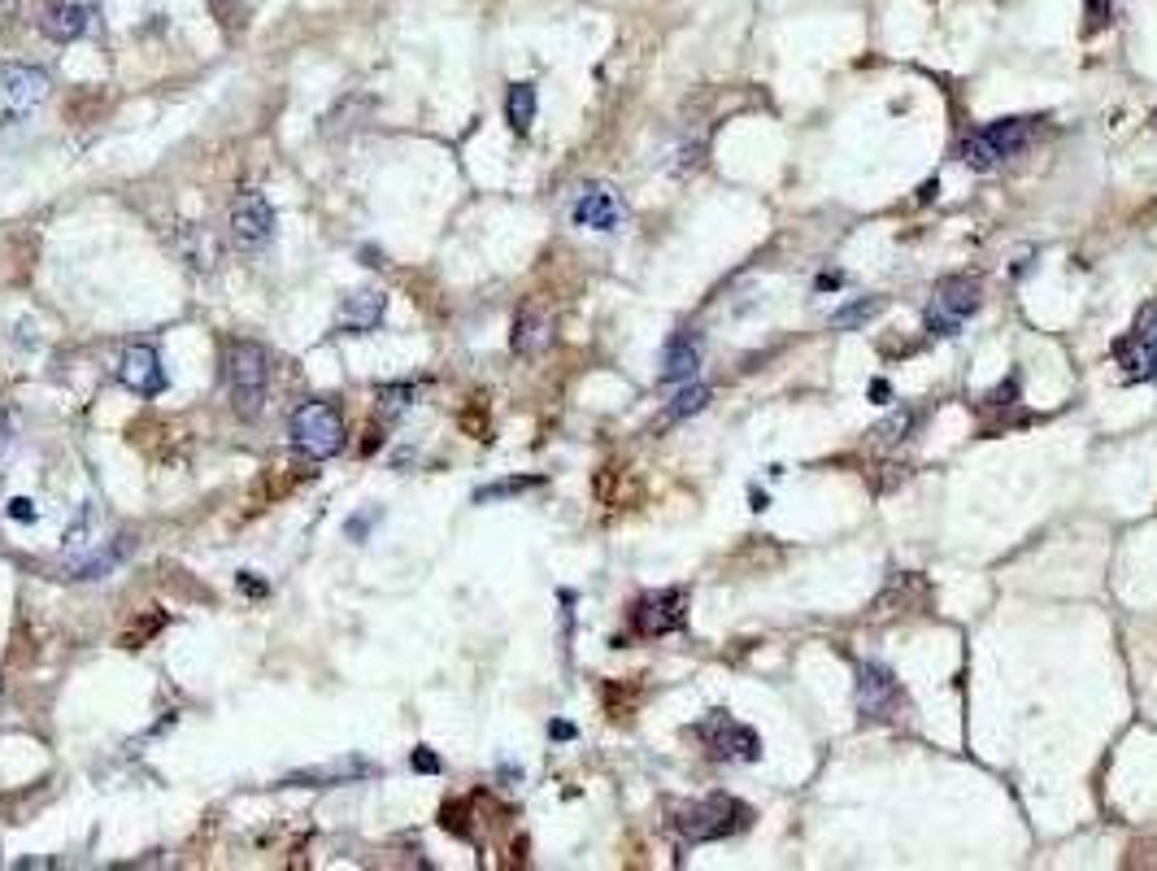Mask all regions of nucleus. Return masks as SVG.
I'll use <instances>...</instances> for the list:
<instances>
[{
  "label": "nucleus",
  "mask_w": 1157,
  "mask_h": 871,
  "mask_svg": "<svg viewBox=\"0 0 1157 871\" xmlns=\"http://www.w3.org/2000/svg\"><path fill=\"white\" fill-rule=\"evenodd\" d=\"M126 554H131V536H114L105 549H92V554L75 558V567H70V580H105V576L114 571Z\"/></svg>",
  "instance_id": "nucleus-17"
},
{
  "label": "nucleus",
  "mask_w": 1157,
  "mask_h": 871,
  "mask_svg": "<svg viewBox=\"0 0 1157 871\" xmlns=\"http://www.w3.org/2000/svg\"><path fill=\"white\" fill-rule=\"evenodd\" d=\"M979 301H984V292L975 279H966V275L944 279L926 305V332L931 336H957L966 327V319L979 310Z\"/></svg>",
  "instance_id": "nucleus-6"
},
{
  "label": "nucleus",
  "mask_w": 1157,
  "mask_h": 871,
  "mask_svg": "<svg viewBox=\"0 0 1157 871\" xmlns=\"http://www.w3.org/2000/svg\"><path fill=\"white\" fill-rule=\"evenodd\" d=\"M1114 362L1127 383L1157 379V305H1145L1136 327L1123 340H1114Z\"/></svg>",
  "instance_id": "nucleus-7"
},
{
  "label": "nucleus",
  "mask_w": 1157,
  "mask_h": 871,
  "mask_svg": "<svg viewBox=\"0 0 1157 871\" xmlns=\"http://www.w3.org/2000/svg\"><path fill=\"white\" fill-rule=\"evenodd\" d=\"M292 445L314 458V462H327L345 449V418L327 405V401H305L296 414H292Z\"/></svg>",
  "instance_id": "nucleus-4"
},
{
  "label": "nucleus",
  "mask_w": 1157,
  "mask_h": 871,
  "mask_svg": "<svg viewBox=\"0 0 1157 871\" xmlns=\"http://www.w3.org/2000/svg\"><path fill=\"white\" fill-rule=\"evenodd\" d=\"M0 101H4V110L13 119L31 114L35 105L48 101V75L35 70V66H18V62L0 66Z\"/></svg>",
  "instance_id": "nucleus-11"
},
{
  "label": "nucleus",
  "mask_w": 1157,
  "mask_h": 871,
  "mask_svg": "<svg viewBox=\"0 0 1157 871\" xmlns=\"http://www.w3.org/2000/svg\"><path fill=\"white\" fill-rule=\"evenodd\" d=\"M693 733L696 741L705 746V753L718 758V762H757L762 758V737L749 724L731 719L727 711H709Z\"/></svg>",
  "instance_id": "nucleus-5"
},
{
  "label": "nucleus",
  "mask_w": 1157,
  "mask_h": 871,
  "mask_svg": "<svg viewBox=\"0 0 1157 871\" xmlns=\"http://www.w3.org/2000/svg\"><path fill=\"white\" fill-rule=\"evenodd\" d=\"M235 584H244V593H252V598H261V593H266V584H261V580H252V571H244Z\"/></svg>",
  "instance_id": "nucleus-29"
},
{
  "label": "nucleus",
  "mask_w": 1157,
  "mask_h": 871,
  "mask_svg": "<svg viewBox=\"0 0 1157 871\" xmlns=\"http://www.w3.org/2000/svg\"><path fill=\"white\" fill-rule=\"evenodd\" d=\"M0 4H9V0H0Z\"/></svg>",
  "instance_id": "nucleus-33"
},
{
  "label": "nucleus",
  "mask_w": 1157,
  "mask_h": 871,
  "mask_svg": "<svg viewBox=\"0 0 1157 871\" xmlns=\"http://www.w3.org/2000/svg\"><path fill=\"white\" fill-rule=\"evenodd\" d=\"M409 767L423 771V775H436V771H440V758H436V749L418 746L414 753H409Z\"/></svg>",
  "instance_id": "nucleus-27"
},
{
  "label": "nucleus",
  "mask_w": 1157,
  "mask_h": 871,
  "mask_svg": "<svg viewBox=\"0 0 1157 871\" xmlns=\"http://www.w3.org/2000/svg\"><path fill=\"white\" fill-rule=\"evenodd\" d=\"M884 310V301L879 297H866V301H853V305H844V310H835L831 314V327H844V332H857V327H866L875 314Z\"/></svg>",
  "instance_id": "nucleus-21"
},
{
  "label": "nucleus",
  "mask_w": 1157,
  "mask_h": 871,
  "mask_svg": "<svg viewBox=\"0 0 1157 871\" xmlns=\"http://www.w3.org/2000/svg\"><path fill=\"white\" fill-rule=\"evenodd\" d=\"M1036 126H1041V119H1001V123L979 126V131L962 135L957 157H962L970 170H997V166H1006L1010 157H1019V153L1032 144Z\"/></svg>",
  "instance_id": "nucleus-2"
},
{
  "label": "nucleus",
  "mask_w": 1157,
  "mask_h": 871,
  "mask_svg": "<svg viewBox=\"0 0 1157 871\" xmlns=\"http://www.w3.org/2000/svg\"><path fill=\"white\" fill-rule=\"evenodd\" d=\"M117 379L135 392V397H157L166 388V371H161V358L153 345H135L122 354V367H117Z\"/></svg>",
  "instance_id": "nucleus-13"
},
{
  "label": "nucleus",
  "mask_w": 1157,
  "mask_h": 871,
  "mask_svg": "<svg viewBox=\"0 0 1157 871\" xmlns=\"http://www.w3.org/2000/svg\"><path fill=\"white\" fill-rule=\"evenodd\" d=\"M9 440H13V423H9V414L0 410V458H4V449H9Z\"/></svg>",
  "instance_id": "nucleus-30"
},
{
  "label": "nucleus",
  "mask_w": 1157,
  "mask_h": 871,
  "mask_svg": "<svg viewBox=\"0 0 1157 871\" xmlns=\"http://www.w3.org/2000/svg\"><path fill=\"white\" fill-rule=\"evenodd\" d=\"M631 627H636V636H644V640H658V636L679 632V627H684V593H679V589L644 593V598L631 606Z\"/></svg>",
  "instance_id": "nucleus-9"
},
{
  "label": "nucleus",
  "mask_w": 1157,
  "mask_h": 871,
  "mask_svg": "<svg viewBox=\"0 0 1157 871\" xmlns=\"http://www.w3.org/2000/svg\"><path fill=\"white\" fill-rule=\"evenodd\" d=\"M549 733H553L558 741H571V737H575V728H571V724H549Z\"/></svg>",
  "instance_id": "nucleus-31"
},
{
  "label": "nucleus",
  "mask_w": 1157,
  "mask_h": 871,
  "mask_svg": "<svg viewBox=\"0 0 1157 871\" xmlns=\"http://www.w3.org/2000/svg\"><path fill=\"white\" fill-rule=\"evenodd\" d=\"M88 22H92V9L88 4H57V9H48L44 31H48V40L70 44V40H79L88 31Z\"/></svg>",
  "instance_id": "nucleus-19"
},
{
  "label": "nucleus",
  "mask_w": 1157,
  "mask_h": 871,
  "mask_svg": "<svg viewBox=\"0 0 1157 871\" xmlns=\"http://www.w3.org/2000/svg\"><path fill=\"white\" fill-rule=\"evenodd\" d=\"M622 214H627L622 201L605 183H587L575 197V205H571V219H575V227H583V232H618L622 227Z\"/></svg>",
  "instance_id": "nucleus-12"
},
{
  "label": "nucleus",
  "mask_w": 1157,
  "mask_h": 871,
  "mask_svg": "<svg viewBox=\"0 0 1157 871\" xmlns=\"http://www.w3.org/2000/svg\"><path fill=\"white\" fill-rule=\"evenodd\" d=\"M274 236V210L266 192H239L232 205V241L239 249H261Z\"/></svg>",
  "instance_id": "nucleus-10"
},
{
  "label": "nucleus",
  "mask_w": 1157,
  "mask_h": 871,
  "mask_svg": "<svg viewBox=\"0 0 1157 871\" xmlns=\"http://www.w3.org/2000/svg\"><path fill=\"white\" fill-rule=\"evenodd\" d=\"M870 397H875V405H884L888 401V383H870Z\"/></svg>",
  "instance_id": "nucleus-32"
},
{
  "label": "nucleus",
  "mask_w": 1157,
  "mask_h": 871,
  "mask_svg": "<svg viewBox=\"0 0 1157 871\" xmlns=\"http://www.w3.org/2000/svg\"><path fill=\"white\" fill-rule=\"evenodd\" d=\"M223 371H227L235 414L257 418L266 405V388H270V354L257 340H235L223 358Z\"/></svg>",
  "instance_id": "nucleus-3"
},
{
  "label": "nucleus",
  "mask_w": 1157,
  "mask_h": 871,
  "mask_svg": "<svg viewBox=\"0 0 1157 871\" xmlns=\"http://www.w3.org/2000/svg\"><path fill=\"white\" fill-rule=\"evenodd\" d=\"M696 371H700V340H696V332L671 336V345L662 354V383H688Z\"/></svg>",
  "instance_id": "nucleus-15"
},
{
  "label": "nucleus",
  "mask_w": 1157,
  "mask_h": 871,
  "mask_svg": "<svg viewBox=\"0 0 1157 871\" xmlns=\"http://www.w3.org/2000/svg\"><path fill=\"white\" fill-rule=\"evenodd\" d=\"M414 397H418V388H414V383H383V388H379V401H383V414H387V418H392V414H401V410H405Z\"/></svg>",
  "instance_id": "nucleus-24"
},
{
  "label": "nucleus",
  "mask_w": 1157,
  "mask_h": 871,
  "mask_svg": "<svg viewBox=\"0 0 1157 871\" xmlns=\"http://www.w3.org/2000/svg\"><path fill=\"white\" fill-rule=\"evenodd\" d=\"M9 518L13 523H40V505L31 498H13L9 501Z\"/></svg>",
  "instance_id": "nucleus-26"
},
{
  "label": "nucleus",
  "mask_w": 1157,
  "mask_h": 871,
  "mask_svg": "<svg viewBox=\"0 0 1157 871\" xmlns=\"http://www.w3.org/2000/svg\"><path fill=\"white\" fill-rule=\"evenodd\" d=\"M906 693L897 684V675L879 662H862L857 667V711L862 719H892L901 711Z\"/></svg>",
  "instance_id": "nucleus-8"
},
{
  "label": "nucleus",
  "mask_w": 1157,
  "mask_h": 871,
  "mask_svg": "<svg viewBox=\"0 0 1157 871\" xmlns=\"http://www.w3.org/2000/svg\"><path fill=\"white\" fill-rule=\"evenodd\" d=\"M549 340H553L549 319L540 310H523L518 323H514V354L518 358H540L549 349Z\"/></svg>",
  "instance_id": "nucleus-18"
},
{
  "label": "nucleus",
  "mask_w": 1157,
  "mask_h": 871,
  "mask_svg": "<svg viewBox=\"0 0 1157 871\" xmlns=\"http://www.w3.org/2000/svg\"><path fill=\"white\" fill-rule=\"evenodd\" d=\"M709 405V388H700V383H693V388H684L679 397H675V405L666 410V423H679V418H688V414H696V410H705Z\"/></svg>",
  "instance_id": "nucleus-22"
},
{
  "label": "nucleus",
  "mask_w": 1157,
  "mask_h": 871,
  "mask_svg": "<svg viewBox=\"0 0 1157 871\" xmlns=\"http://www.w3.org/2000/svg\"><path fill=\"white\" fill-rule=\"evenodd\" d=\"M383 314H387V297L379 288H361V292H352L345 301L336 327L348 332V336H366V332H374L383 323Z\"/></svg>",
  "instance_id": "nucleus-14"
},
{
  "label": "nucleus",
  "mask_w": 1157,
  "mask_h": 871,
  "mask_svg": "<svg viewBox=\"0 0 1157 871\" xmlns=\"http://www.w3.org/2000/svg\"><path fill=\"white\" fill-rule=\"evenodd\" d=\"M1110 18H1114V0H1083V31H1088V35L1105 31Z\"/></svg>",
  "instance_id": "nucleus-25"
},
{
  "label": "nucleus",
  "mask_w": 1157,
  "mask_h": 871,
  "mask_svg": "<svg viewBox=\"0 0 1157 871\" xmlns=\"http://www.w3.org/2000/svg\"><path fill=\"white\" fill-rule=\"evenodd\" d=\"M753 824V806L731 797V793H709L700 802H679L671 806V828L688 841V846H700V841H727L735 833H744Z\"/></svg>",
  "instance_id": "nucleus-1"
},
{
  "label": "nucleus",
  "mask_w": 1157,
  "mask_h": 871,
  "mask_svg": "<svg viewBox=\"0 0 1157 871\" xmlns=\"http://www.w3.org/2000/svg\"><path fill=\"white\" fill-rule=\"evenodd\" d=\"M536 484H540V476H523V480H501V484H487V489H479V493H474V501H479V505H487V501L518 498V493H527V489H536Z\"/></svg>",
  "instance_id": "nucleus-23"
},
{
  "label": "nucleus",
  "mask_w": 1157,
  "mask_h": 871,
  "mask_svg": "<svg viewBox=\"0 0 1157 871\" xmlns=\"http://www.w3.org/2000/svg\"><path fill=\"white\" fill-rule=\"evenodd\" d=\"M366 775H379L374 762L366 758H340V762H327V767H310V771H296L288 775V784H348V780H366Z\"/></svg>",
  "instance_id": "nucleus-16"
},
{
  "label": "nucleus",
  "mask_w": 1157,
  "mask_h": 871,
  "mask_svg": "<svg viewBox=\"0 0 1157 871\" xmlns=\"http://www.w3.org/2000/svg\"><path fill=\"white\" fill-rule=\"evenodd\" d=\"M374 518H379V510H370V514H361V518H352V523H348V536H352V540H361V536H366V527H370Z\"/></svg>",
  "instance_id": "nucleus-28"
},
{
  "label": "nucleus",
  "mask_w": 1157,
  "mask_h": 871,
  "mask_svg": "<svg viewBox=\"0 0 1157 871\" xmlns=\"http://www.w3.org/2000/svg\"><path fill=\"white\" fill-rule=\"evenodd\" d=\"M505 123L514 126L518 135H527L531 123H536V83H514L509 97H505Z\"/></svg>",
  "instance_id": "nucleus-20"
}]
</instances>
